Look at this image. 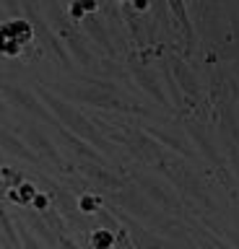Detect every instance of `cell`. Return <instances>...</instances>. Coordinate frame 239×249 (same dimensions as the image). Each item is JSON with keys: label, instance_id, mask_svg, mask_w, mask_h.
Masks as SVG:
<instances>
[{"label": "cell", "instance_id": "cell-10", "mask_svg": "<svg viewBox=\"0 0 239 249\" xmlns=\"http://www.w3.org/2000/svg\"><path fill=\"white\" fill-rule=\"evenodd\" d=\"M114 244V233L107 231V229H99L91 233V247L94 249H110Z\"/></svg>", "mask_w": 239, "mask_h": 249}, {"label": "cell", "instance_id": "cell-9", "mask_svg": "<svg viewBox=\"0 0 239 249\" xmlns=\"http://www.w3.org/2000/svg\"><path fill=\"white\" fill-rule=\"evenodd\" d=\"M83 171L94 179V182H99V184H104V187H112V190H120L122 187V182L114 174H110L107 169H102V166H91V163H83Z\"/></svg>", "mask_w": 239, "mask_h": 249}, {"label": "cell", "instance_id": "cell-13", "mask_svg": "<svg viewBox=\"0 0 239 249\" xmlns=\"http://www.w3.org/2000/svg\"><path fill=\"white\" fill-rule=\"evenodd\" d=\"M5 197V187H3V179H0V200Z\"/></svg>", "mask_w": 239, "mask_h": 249}, {"label": "cell", "instance_id": "cell-1", "mask_svg": "<svg viewBox=\"0 0 239 249\" xmlns=\"http://www.w3.org/2000/svg\"><path fill=\"white\" fill-rule=\"evenodd\" d=\"M42 16H44V21L50 23L52 34H55V36L60 39V44L65 47V52L71 54V60L81 62L86 70H94V68H96L94 54H91V50L86 47V39L81 36V31L75 29V23L65 16V8L57 5V3L44 5V8H42Z\"/></svg>", "mask_w": 239, "mask_h": 249}, {"label": "cell", "instance_id": "cell-6", "mask_svg": "<svg viewBox=\"0 0 239 249\" xmlns=\"http://www.w3.org/2000/svg\"><path fill=\"white\" fill-rule=\"evenodd\" d=\"M81 23H83V29H86V34L94 39L99 47H104V52L110 54V57H117V50H114L112 34H110V29H107V21L102 18V8H99L96 13H89Z\"/></svg>", "mask_w": 239, "mask_h": 249}, {"label": "cell", "instance_id": "cell-4", "mask_svg": "<svg viewBox=\"0 0 239 249\" xmlns=\"http://www.w3.org/2000/svg\"><path fill=\"white\" fill-rule=\"evenodd\" d=\"M0 91H3V96L13 101V104H18L21 109H26V112H32L34 117H39L42 122L52 124V127H60V122L47 112V107L39 101V96H34L32 91H26L24 86H16V83H0Z\"/></svg>", "mask_w": 239, "mask_h": 249}, {"label": "cell", "instance_id": "cell-11", "mask_svg": "<svg viewBox=\"0 0 239 249\" xmlns=\"http://www.w3.org/2000/svg\"><path fill=\"white\" fill-rule=\"evenodd\" d=\"M5 120H8V109H5V104L0 101V122H5Z\"/></svg>", "mask_w": 239, "mask_h": 249}, {"label": "cell", "instance_id": "cell-7", "mask_svg": "<svg viewBox=\"0 0 239 249\" xmlns=\"http://www.w3.org/2000/svg\"><path fill=\"white\" fill-rule=\"evenodd\" d=\"M0 148H3L5 153L16 156V159H24V161H29V163H42V161H39V156H37L32 148H29L24 140L16 135V132L3 130V127H0Z\"/></svg>", "mask_w": 239, "mask_h": 249}, {"label": "cell", "instance_id": "cell-3", "mask_svg": "<svg viewBox=\"0 0 239 249\" xmlns=\"http://www.w3.org/2000/svg\"><path fill=\"white\" fill-rule=\"evenodd\" d=\"M34 31L26 18H5L0 23V54L3 57H18L24 47L32 44Z\"/></svg>", "mask_w": 239, "mask_h": 249}, {"label": "cell", "instance_id": "cell-2", "mask_svg": "<svg viewBox=\"0 0 239 249\" xmlns=\"http://www.w3.org/2000/svg\"><path fill=\"white\" fill-rule=\"evenodd\" d=\"M39 101H42L44 107H47V112L55 117V120L63 124L68 132H73L75 138L91 140V143H96L99 148H110V145H107V140L99 135V130L94 127V122H91L86 114H81L75 107H71L68 101L57 99L52 91H44V89L39 91Z\"/></svg>", "mask_w": 239, "mask_h": 249}, {"label": "cell", "instance_id": "cell-8", "mask_svg": "<svg viewBox=\"0 0 239 249\" xmlns=\"http://www.w3.org/2000/svg\"><path fill=\"white\" fill-rule=\"evenodd\" d=\"M174 75H177V81L182 83V91H187L190 96L200 99V86H198V78L190 73V68L184 65L182 60H174Z\"/></svg>", "mask_w": 239, "mask_h": 249}, {"label": "cell", "instance_id": "cell-12", "mask_svg": "<svg viewBox=\"0 0 239 249\" xmlns=\"http://www.w3.org/2000/svg\"><path fill=\"white\" fill-rule=\"evenodd\" d=\"M5 13H8V5H0V23L5 21Z\"/></svg>", "mask_w": 239, "mask_h": 249}, {"label": "cell", "instance_id": "cell-5", "mask_svg": "<svg viewBox=\"0 0 239 249\" xmlns=\"http://www.w3.org/2000/svg\"><path fill=\"white\" fill-rule=\"evenodd\" d=\"M24 143L29 145V148H34V153L39 156V161H50V163H55L57 169H65V161H63V156H60V151L55 148V143L44 135V132L37 127V124H32V122H26L24 124Z\"/></svg>", "mask_w": 239, "mask_h": 249}, {"label": "cell", "instance_id": "cell-14", "mask_svg": "<svg viewBox=\"0 0 239 249\" xmlns=\"http://www.w3.org/2000/svg\"><path fill=\"white\" fill-rule=\"evenodd\" d=\"M0 161H3V153H0Z\"/></svg>", "mask_w": 239, "mask_h": 249}]
</instances>
